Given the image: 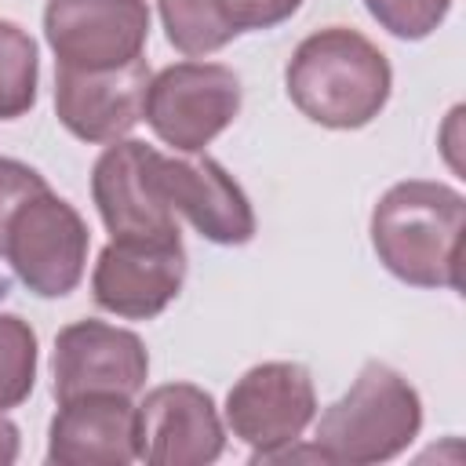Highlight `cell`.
Returning a JSON list of instances; mask_svg holds the SVG:
<instances>
[{
    "instance_id": "6da1fadb",
    "label": "cell",
    "mask_w": 466,
    "mask_h": 466,
    "mask_svg": "<svg viewBox=\"0 0 466 466\" xmlns=\"http://www.w3.org/2000/svg\"><path fill=\"white\" fill-rule=\"evenodd\" d=\"M466 204L441 182H397L371 211V244L382 266L419 288L462 284Z\"/></svg>"
},
{
    "instance_id": "7a4b0ae2",
    "label": "cell",
    "mask_w": 466,
    "mask_h": 466,
    "mask_svg": "<svg viewBox=\"0 0 466 466\" xmlns=\"http://www.w3.org/2000/svg\"><path fill=\"white\" fill-rule=\"evenodd\" d=\"M291 102L324 127H364L390 98V62L357 29H320L288 62Z\"/></svg>"
},
{
    "instance_id": "3957f363",
    "label": "cell",
    "mask_w": 466,
    "mask_h": 466,
    "mask_svg": "<svg viewBox=\"0 0 466 466\" xmlns=\"http://www.w3.org/2000/svg\"><path fill=\"white\" fill-rule=\"evenodd\" d=\"M422 426L419 393L404 375L371 360L360 368L357 382L339 397L317 422V448L328 462H386L400 455Z\"/></svg>"
},
{
    "instance_id": "277c9868",
    "label": "cell",
    "mask_w": 466,
    "mask_h": 466,
    "mask_svg": "<svg viewBox=\"0 0 466 466\" xmlns=\"http://www.w3.org/2000/svg\"><path fill=\"white\" fill-rule=\"evenodd\" d=\"M240 109V80L218 62H178L149 80L146 120L178 153H200Z\"/></svg>"
},
{
    "instance_id": "5b68a950",
    "label": "cell",
    "mask_w": 466,
    "mask_h": 466,
    "mask_svg": "<svg viewBox=\"0 0 466 466\" xmlns=\"http://www.w3.org/2000/svg\"><path fill=\"white\" fill-rule=\"evenodd\" d=\"M4 255L29 291L44 299L69 295L84 277L87 226L73 204L44 189L15 211Z\"/></svg>"
},
{
    "instance_id": "8992f818",
    "label": "cell",
    "mask_w": 466,
    "mask_h": 466,
    "mask_svg": "<svg viewBox=\"0 0 466 466\" xmlns=\"http://www.w3.org/2000/svg\"><path fill=\"white\" fill-rule=\"evenodd\" d=\"M317 411V393L313 379L302 364L291 360H269L251 371L229 390L226 400V422L229 430L255 448L251 462L262 455L295 444L302 430L313 422Z\"/></svg>"
},
{
    "instance_id": "52a82bcc",
    "label": "cell",
    "mask_w": 466,
    "mask_h": 466,
    "mask_svg": "<svg viewBox=\"0 0 466 466\" xmlns=\"http://www.w3.org/2000/svg\"><path fill=\"white\" fill-rule=\"evenodd\" d=\"M44 29L58 66L113 69L142 58L149 7L146 0H47Z\"/></svg>"
},
{
    "instance_id": "ba28073f",
    "label": "cell",
    "mask_w": 466,
    "mask_h": 466,
    "mask_svg": "<svg viewBox=\"0 0 466 466\" xmlns=\"http://www.w3.org/2000/svg\"><path fill=\"white\" fill-rule=\"evenodd\" d=\"M222 422L211 397L189 382H167L135 408V459L149 466H204L222 455Z\"/></svg>"
},
{
    "instance_id": "9c48e42d",
    "label": "cell",
    "mask_w": 466,
    "mask_h": 466,
    "mask_svg": "<svg viewBox=\"0 0 466 466\" xmlns=\"http://www.w3.org/2000/svg\"><path fill=\"white\" fill-rule=\"evenodd\" d=\"M149 357L138 335L102 324L76 320L55 339V397L76 400L95 393L131 397L142 390Z\"/></svg>"
},
{
    "instance_id": "30bf717a",
    "label": "cell",
    "mask_w": 466,
    "mask_h": 466,
    "mask_svg": "<svg viewBox=\"0 0 466 466\" xmlns=\"http://www.w3.org/2000/svg\"><path fill=\"white\" fill-rule=\"evenodd\" d=\"M157 149L146 142H113L95 171L91 193L113 240H171L178 237L175 211L164 204L153 178Z\"/></svg>"
},
{
    "instance_id": "8fae6325",
    "label": "cell",
    "mask_w": 466,
    "mask_h": 466,
    "mask_svg": "<svg viewBox=\"0 0 466 466\" xmlns=\"http://www.w3.org/2000/svg\"><path fill=\"white\" fill-rule=\"evenodd\" d=\"M149 66L146 58L113 69H69L58 66L55 109L58 120L84 142H116L146 116Z\"/></svg>"
},
{
    "instance_id": "7c38bea8",
    "label": "cell",
    "mask_w": 466,
    "mask_h": 466,
    "mask_svg": "<svg viewBox=\"0 0 466 466\" xmlns=\"http://www.w3.org/2000/svg\"><path fill=\"white\" fill-rule=\"evenodd\" d=\"M186 251L182 240H113L98 255L91 291L95 302L116 317H157L182 288Z\"/></svg>"
},
{
    "instance_id": "4fadbf2b",
    "label": "cell",
    "mask_w": 466,
    "mask_h": 466,
    "mask_svg": "<svg viewBox=\"0 0 466 466\" xmlns=\"http://www.w3.org/2000/svg\"><path fill=\"white\" fill-rule=\"evenodd\" d=\"M153 178L164 204L186 215L197 233L215 244H248L255 237V215L244 189L208 157H164L153 160Z\"/></svg>"
},
{
    "instance_id": "5bb4252c",
    "label": "cell",
    "mask_w": 466,
    "mask_h": 466,
    "mask_svg": "<svg viewBox=\"0 0 466 466\" xmlns=\"http://www.w3.org/2000/svg\"><path fill=\"white\" fill-rule=\"evenodd\" d=\"M47 459L58 466H127L135 459V408L127 397L95 393L62 400Z\"/></svg>"
},
{
    "instance_id": "9a60e30c",
    "label": "cell",
    "mask_w": 466,
    "mask_h": 466,
    "mask_svg": "<svg viewBox=\"0 0 466 466\" xmlns=\"http://www.w3.org/2000/svg\"><path fill=\"white\" fill-rule=\"evenodd\" d=\"M36 98V44L15 22H0V120L22 116Z\"/></svg>"
},
{
    "instance_id": "2e32d148",
    "label": "cell",
    "mask_w": 466,
    "mask_h": 466,
    "mask_svg": "<svg viewBox=\"0 0 466 466\" xmlns=\"http://www.w3.org/2000/svg\"><path fill=\"white\" fill-rule=\"evenodd\" d=\"M160 18L167 29V40L182 55H208L237 36L222 22L215 0H160Z\"/></svg>"
},
{
    "instance_id": "e0dca14e",
    "label": "cell",
    "mask_w": 466,
    "mask_h": 466,
    "mask_svg": "<svg viewBox=\"0 0 466 466\" xmlns=\"http://www.w3.org/2000/svg\"><path fill=\"white\" fill-rule=\"evenodd\" d=\"M36 379V335L22 317L0 313V411L22 404Z\"/></svg>"
},
{
    "instance_id": "ac0fdd59",
    "label": "cell",
    "mask_w": 466,
    "mask_h": 466,
    "mask_svg": "<svg viewBox=\"0 0 466 466\" xmlns=\"http://www.w3.org/2000/svg\"><path fill=\"white\" fill-rule=\"evenodd\" d=\"M364 4H368L371 18L382 29H390L393 36L422 40L444 22L451 0H364Z\"/></svg>"
},
{
    "instance_id": "d6986e66",
    "label": "cell",
    "mask_w": 466,
    "mask_h": 466,
    "mask_svg": "<svg viewBox=\"0 0 466 466\" xmlns=\"http://www.w3.org/2000/svg\"><path fill=\"white\" fill-rule=\"evenodd\" d=\"M44 189H47V182H44L33 167L0 157V255H4L7 226H11L15 211H18L25 200H33L36 193H44Z\"/></svg>"
},
{
    "instance_id": "ffe728a7",
    "label": "cell",
    "mask_w": 466,
    "mask_h": 466,
    "mask_svg": "<svg viewBox=\"0 0 466 466\" xmlns=\"http://www.w3.org/2000/svg\"><path fill=\"white\" fill-rule=\"evenodd\" d=\"M302 0H215L222 22L240 33V29H269L299 11Z\"/></svg>"
},
{
    "instance_id": "44dd1931",
    "label": "cell",
    "mask_w": 466,
    "mask_h": 466,
    "mask_svg": "<svg viewBox=\"0 0 466 466\" xmlns=\"http://www.w3.org/2000/svg\"><path fill=\"white\" fill-rule=\"evenodd\" d=\"M15 459H18V430H15V422L4 419V411H0V466H7V462H15Z\"/></svg>"
}]
</instances>
